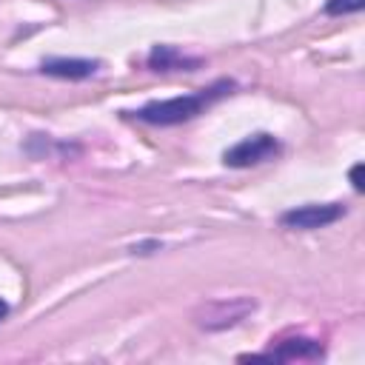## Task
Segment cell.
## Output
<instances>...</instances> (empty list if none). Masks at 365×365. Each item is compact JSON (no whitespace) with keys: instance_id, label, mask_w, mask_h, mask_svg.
I'll use <instances>...</instances> for the list:
<instances>
[{"instance_id":"1","label":"cell","mask_w":365,"mask_h":365,"mask_svg":"<svg viewBox=\"0 0 365 365\" xmlns=\"http://www.w3.org/2000/svg\"><path fill=\"white\" fill-rule=\"evenodd\" d=\"M234 86H237L234 80L222 77V80H214L205 88L191 91V94H180V97H168V100H151V103L140 106L137 111H125V114H131L134 120H140L145 125H160V128L180 125V123H188V120L200 117L202 111H208L222 97H228L234 91Z\"/></svg>"},{"instance_id":"2","label":"cell","mask_w":365,"mask_h":365,"mask_svg":"<svg viewBox=\"0 0 365 365\" xmlns=\"http://www.w3.org/2000/svg\"><path fill=\"white\" fill-rule=\"evenodd\" d=\"M279 151H282V143L271 131H254V134L242 137L240 143H234L231 148H225L222 163L228 168H251V165L279 157Z\"/></svg>"},{"instance_id":"3","label":"cell","mask_w":365,"mask_h":365,"mask_svg":"<svg viewBox=\"0 0 365 365\" xmlns=\"http://www.w3.org/2000/svg\"><path fill=\"white\" fill-rule=\"evenodd\" d=\"M345 214H348V208L342 202H305V205L282 211L279 214V225L291 228V231H317V228L334 225Z\"/></svg>"},{"instance_id":"4","label":"cell","mask_w":365,"mask_h":365,"mask_svg":"<svg viewBox=\"0 0 365 365\" xmlns=\"http://www.w3.org/2000/svg\"><path fill=\"white\" fill-rule=\"evenodd\" d=\"M257 308L248 297H231V299H211L197 311V325L205 331H225L240 325L251 311Z\"/></svg>"},{"instance_id":"5","label":"cell","mask_w":365,"mask_h":365,"mask_svg":"<svg viewBox=\"0 0 365 365\" xmlns=\"http://www.w3.org/2000/svg\"><path fill=\"white\" fill-rule=\"evenodd\" d=\"M325 356V348L319 339L311 336H288L271 345L262 354H242L240 359H277V362H317Z\"/></svg>"},{"instance_id":"6","label":"cell","mask_w":365,"mask_h":365,"mask_svg":"<svg viewBox=\"0 0 365 365\" xmlns=\"http://www.w3.org/2000/svg\"><path fill=\"white\" fill-rule=\"evenodd\" d=\"M100 60H86V57H46L40 63V74L57 77V80H88L100 71Z\"/></svg>"},{"instance_id":"7","label":"cell","mask_w":365,"mask_h":365,"mask_svg":"<svg viewBox=\"0 0 365 365\" xmlns=\"http://www.w3.org/2000/svg\"><path fill=\"white\" fill-rule=\"evenodd\" d=\"M148 68L151 71H197L205 60L202 57H191V54H182L177 46H168V43H160L148 51L145 57Z\"/></svg>"},{"instance_id":"8","label":"cell","mask_w":365,"mask_h":365,"mask_svg":"<svg viewBox=\"0 0 365 365\" xmlns=\"http://www.w3.org/2000/svg\"><path fill=\"white\" fill-rule=\"evenodd\" d=\"M362 6H365V0H328L322 11H325L328 17H345V14L362 11Z\"/></svg>"},{"instance_id":"9","label":"cell","mask_w":365,"mask_h":365,"mask_svg":"<svg viewBox=\"0 0 365 365\" xmlns=\"http://www.w3.org/2000/svg\"><path fill=\"white\" fill-rule=\"evenodd\" d=\"M362 174H365V163H354V165H351V171H348L351 185H354V191H356V194H362V191H365V180H362Z\"/></svg>"},{"instance_id":"10","label":"cell","mask_w":365,"mask_h":365,"mask_svg":"<svg viewBox=\"0 0 365 365\" xmlns=\"http://www.w3.org/2000/svg\"><path fill=\"white\" fill-rule=\"evenodd\" d=\"M160 248H163V242H157V240H148V242L131 245L128 251H131V254H154V251H160Z\"/></svg>"},{"instance_id":"11","label":"cell","mask_w":365,"mask_h":365,"mask_svg":"<svg viewBox=\"0 0 365 365\" xmlns=\"http://www.w3.org/2000/svg\"><path fill=\"white\" fill-rule=\"evenodd\" d=\"M9 314H11V305H9V302H6L3 297H0V322H3V319H6Z\"/></svg>"}]
</instances>
